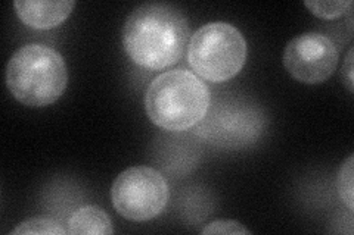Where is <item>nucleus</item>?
I'll list each match as a JSON object with an SVG mask.
<instances>
[{
	"mask_svg": "<svg viewBox=\"0 0 354 235\" xmlns=\"http://www.w3.org/2000/svg\"><path fill=\"white\" fill-rule=\"evenodd\" d=\"M189 34V21L180 9L167 3H143L126 19L123 46L136 65L157 71L180 61Z\"/></svg>",
	"mask_w": 354,
	"mask_h": 235,
	"instance_id": "f257e3e1",
	"label": "nucleus"
},
{
	"mask_svg": "<svg viewBox=\"0 0 354 235\" xmlns=\"http://www.w3.org/2000/svg\"><path fill=\"white\" fill-rule=\"evenodd\" d=\"M212 93L201 78L186 70L158 75L145 94L148 118L167 131L189 130L204 119Z\"/></svg>",
	"mask_w": 354,
	"mask_h": 235,
	"instance_id": "f03ea898",
	"label": "nucleus"
},
{
	"mask_svg": "<svg viewBox=\"0 0 354 235\" xmlns=\"http://www.w3.org/2000/svg\"><path fill=\"white\" fill-rule=\"evenodd\" d=\"M68 84L62 54L46 44H26L6 66V85L19 103L44 108L57 102Z\"/></svg>",
	"mask_w": 354,
	"mask_h": 235,
	"instance_id": "7ed1b4c3",
	"label": "nucleus"
},
{
	"mask_svg": "<svg viewBox=\"0 0 354 235\" xmlns=\"http://www.w3.org/2000/svg\"><path fill=\"white\" fill-rule=\"evenodd\" d=\"M247 41L227 22H209L189 40L187 61L191 68L209 83H225L236 76L247 61Z\"/></svg>",
	"mask_w": 354,
	"mask_h": 235,
	"instance_id": "20e7f679",
	"label": "nucleus"
},
{
	"mask_svg": "<svg viewBox=\"0 0 354 235\" xmlns=\"http://www.w3.org/2000/svg\"><path fill=\"white\" fill-rule=\"evenodd\" d=\"M268 125L259 105L239 97H225L209 109L195 132L223 149H242L257 143Z\"/></svg>",
	"mask_w": 354,
	"mask_h": 235,
	"instance_id": "39448f33",
	"label": "nucleus"
},
{
	"mask_svg": "<svg viewBox=\"0 0 354 235\" xmlns=\"http://www.w3.org/2000/svg\"><path fill=\"white\" fill-rule=\"evenodd\" d=\"M165 178L153 167L131 166L121 172L111 188V200L118 214L133 222L157 218L169 203Z\"/></svg>",
	"mask_w": 354,
	"mask_h": 235,
	"instance_id": "423d86ee",
	"label": "nucleus"
},
{
	"mask_svg": "<svg viewBox=\"0 0 354 235\" xmlns=\"http://www.w3.org/2000/svg\"><path fill=\"white\" fill-rule=\"evenodd\" d=\"M338 49L320 32H304L286 44L283 66L294 80L303 84H322L335 72Z\"/></svg>",
	"mask_w": 354,
	"mask_h": 235,
	"instance_id": "0eeeda50",
	"label": "nucleus"
},
{
	"mask_svg": "<svg viewBox=\"0 0 354 235\" xmlns=\"http://www.w3.org/2000/svg\"><path fill=\"white\" fill-rule=\"evenodd\" d=\"M17 15L26 25L49 30L61 25L75 6L74 0H15Z\"/></svg>",
	"mask_w": 354,
	"mask_h": 235,
	"instance_id": "6e6552de",
	"label": "nucleus"
},
{
	"mask_svg": "<svg viewBox=\"0 0 354 235\" xmlns=\"http://www.w3.org/2000/svg\"><path fill=\"white\" fill-rule=\"evenodd\" d=\"M66 231L73 235H111L114 234V227L104 209L87 205L71 215Z\"/></svg>",
	"mask_w": 354,
	"mask_h": 235,
	"instance_id": "1a4fd4ad",
	"label": "nucleus"
},
{
	"mask_svg": "<svg viewBox=\"0 0 354 235\" xmlns=\"http://www.w3.org/2000/svg\"><path fill=\"white\" fill-rule=\"evenodd\" d=\"M12 234H52V235H65L68 234L58 221L52 218H31L27 219L12 231Z\"/></svg>",
	"mask_w": 354,
	"mask_h": 235,
	"instance_id": "9d476101",
	"label": "nucleus"
},
{
	"mask_svg": "<svg viewBox=\"0 0 354 235\" xmlns=\"http://www.w3.org/2000/svg\"><path fill=\"white\" fill-rule=\"evenodd\" d=\"M304 6L310 9L315 17L322 18V19H334L341 15H344L347 10L353 6L351 0H328V2H304Z\"/></svg>",
	"mask_w": 354,
	"mask_h": 235,
	"instance_id": "9b49d317",
	"label": "nucleus"
},
{
	"mask_svg": "<svg viewBox=\"0 0 354 235\" xmlns=\"http://www.w3.org/2000/svg\"><path fill=\"white\" fill-rule=\"evenodd\" d=\"M353 162L354 158L353 156H348L347 161L342 163L338 172L337 178V188H338V194L341 200L344 201L346 206L348 207L350 212L354 209V197H353Z\"/></svg>",
	"mask_w": 354,
	"mask_h": 235,
	"instance_id": "f8f14e48",
	"label": "nucleus"
},
{
	"mask_svg": "<svg viewBox=\"0 0 354 235\" xmlns=\"http://www.w3.org/2000/svg\"><path fill=\"white\" fill-rule=\"evenodd\" d=\"M203 234L236 235V234H251V231L236 221H216V222L208 223V225L203 229Z\"/></svg>",
	"mask_w": 354,
	"mask_h": 235,
	"instance_id": "ddd939ff",
	"label": "nucleus"
},
{
	"mask_svg": "<svg viewBox=\"0 0 354 235\" xmlns=\"http://www.w3.org/2000/svg\"><path fill=\"white\" fill-rule=\"evenodd\" d=\"M342 78L346 80V85L348 87V90L353 93L354 85H353V50L348 52L347 54V61L342 65Z\"/></svg>",
	"mask_w": 354,
	"mask_h": 235,
	"instance_id": "4468645a",
	"label": "nucleus"
}]
</instances>
